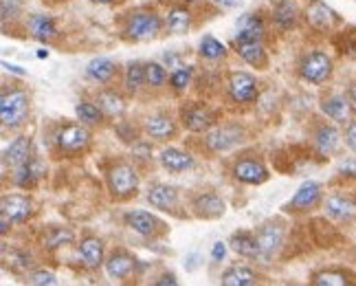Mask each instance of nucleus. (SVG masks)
<instances>
[{
	"label": "nucleus",
	"instance_id": "obj_1",
	"mask_svg": "<svg viewBox=\"0 0 356 286\" xmlns=\"http://www.w3.org/2000/svg\"><path fill=\"white\" fill-rule=\"evenodd\" d=\"M163 31V20L152 9H134L126 16L123 24V35L132 42H143V40H152Z\"/></svg>",
	"mask_w": 356,
	"mask_h": 286
},
{
	"label": "nucleus",
	"instance_id": "obj_2",
	"mask_svg": "<svg viewBox=\"0 0 356 286\" xmlns=\"http://www.w3.org/2000/svg\"><path fill=\"white\" fill-rule=\"evenodd\" d=\"M106 185L115 200H130L139 192V172L130 163H117L106 172Z\"/></svg>",
	"mask_w": 356,
	"mask_h": 286
},
{
	"label": "nucleus",
	"instance_id": "obj_3",
	"mask_svg": "<svg viewBox=\"0 0 356 286\" xmlns=\"http://www.w3.org/2000/svg\"><path fill=\"white\" fill-rule=\"evenodd\" d=\"M92 143V134L86 124H64L56 132V145L62 154L66 157H79L88 152V148Z\"/></svg>",
	"mask_w": 356,
	"mask_h": 286
},
{
	"label": "nucleus",
	"instance_id": "obj_4",
	"mask_svg": "<svg viewBox=\"0 0 356 286\" xmlns=\"http://www.w3.org/2000/svg\"><path fill=\"white\" fill-rule=\"evenodd\" d=\"M29 95L24 90H5L0 97V119L5 128H20L29 119Z\"/></svg>",
	"mask_w": 356,
	"mask_h": 286
},
{
	"label": "nucleus",
	"instance_id": "obj_5",
	"mask_svg": "<svg viewBox=\"0 0 356 286\" xmlns=\"http://www.w3.org/2000/svg\"><path fill=\"white\" fill-rule=\"evenodd\" d=\"M123 223L130 227L134 234H139L141 238L156 240L161 236L168 234V223H163L159 216L149 214L145 209H130L123 214Z\"/></svg>",
	"mask_w": 356,
	"mask_h": 286
},
{
	"label": "nucleus",
	"instance_id": "obj_6",
	"mask_svg": "<svg viewBox=\"0 0 356 286\" xmlns=\"http://www.w3.org/2000/svg\"><path fill=\"white\" fill-rule=\"evenodd\" d=\"M299 75L308 84H323L332 75V60L323 51H308L299 62Z\"/></svg>",
	"mask_w": 356,
	"mask_h": 286
},
{
	"label": "nucleus",
	"instance_id": "obj_7",
	"mask_svg": "<svg viewBox=\"0 0 356 286\" xmlns=\"http://www.w3.org/2000/svg\"><path fill=\"white\" fill-rule=\"evenodd\" d=\"M321 198H323L321 183L306 181V183H301V187L295 192V196L284 205V212H289V214H308V212L319 207Z\"/></svg>",
	"mask_w": 356,
	"mask_h": 286
},
{
	"label": "nucleus",
	"instance_id": "obj_8",
	"mask_svg": "<svg viewBox=\"0 0 356 286\" xmlns=\"http://www.w3.org/2000/svg\"><path fill=\"white\" fill-rule=\"evenodd\" d=\"M227 90L229 97L236 104H253L259 97V84L255 75L246 73V71H234L229 75L227 81Z\"/></svg>",
	"mask_w": 356,
	"mask_h": 286
},
{
	"label": "nucleus",
	"instance_id": "obj_9",
	"mask_svg": "<svg viewBox=\"0 0 356 286\" xmlns=\"http://www.w3.org/2000/svg\"><path fill=\"white\" fill-rule=\"evenodd\" d=\"M181 121H183V128L189 132H207L213 128L216 117L204 104L191 102V104L181 106Z\"/></svg>",
	"mask_w": 356,
	"mask_h": 286
},
{
	"label": "nucleus",
	"instance_id": "obj_10",
	"mask_svg": "<svg viewBox=\"0 0 356 286\" xmlns=\"http://www.w3.org/2000/svg\"><path fill=\"white\" fill-rule=\"evenodd\" d=\"M242 141H244V130L238 126L213 128V130H207V134H204V145H207L213 154L229 152V150H234Z\"/></svg>",
	"mask_w": 356,
	"mask_h": 286
},
{
	"label": "nucleus",
	"instance_id": "obj_11",
	"mask_svg": "<svg viewBox=\"0 0 356 286\" xmlns=\"http://www.w3.org/2000/svg\"><path fill=\"white\" fill-rule=\"evenodd\" d=\"M234 176L246 185H262L270 179V172L259 159H240L234 166Z\"/></svg>",
	"mask_w": 356,
	"mask_h": 286
},
{
	"label": "nucleus",
	"instance_id": "obj_12",
	"mask_svg": "<svg viewBox=\"0 0 356 286\" xmlns=\"http://www.w3.org/2000/svg\"><path fill=\"white\" fill-rule=\"evenodd\" d=\"M306 20L312 29L327 33L339 24V13L332 7H327L323 0H312L306 9Z\"/></svg>",
	"mask_w": 356,
	"mask_h": 286
},
{
	"label": "nucleus",
	"instance_id": "obj_13",
	"mask_svg": "<svg viewBox=\"0 0 356 286\" xmlns=\"http://www.w3.org/2000/svg\"><path fill=\"white\" fill-rule=\"evenodd\" d=\"M143 132L154 141H172L178 134V126L170 115L156 113V115H149L143 121Z\"/></svg>",
	"mask_w": 356,
	"mask_h": 286
},
{
	"label": "nucleus",
	"instance_id": "obj_14",
	"mask_svg": "<svg viewBox=\"0 0 356 286\" xmlns=\"http://www.w3.org/2000/svg\"><path fill=\"white\" fill-rule=\"evenodd\" d=\"M0 212H5L16 225H24L33 216V202L24 194H5L0 202Z\"/></svg>",
	"mask_w": 356,
	"mask_h": 286
},
{
	"label": "nucleus",
	"instance_id": "obj_15",
	"mask_svg": "<svg viewBox=\"0 0 356 286\" xmlns=\"http://www.w3.org/2000/svg\"><path fill=\"white\" fill-rule=\"evenodd\" d=\"M191 209H194L196 218H202V221H216V218L225 216V200L213 194V192H200L198 196H194L191 200Z\"/></svg>",
	"mask_w": 356,
	"mask_h": 286
},
{
	"label": "nucleus",
	"instance_id": "obj_16",
	"mask_svg": "<svg viewBox=\"0 0 356 286\" xmlns=\"http://www.w3.org/2000/svg\"><path fill=\"white\" fill-rule=\"evenodd\" d=\"M147 202L152 205L154 209L161 212H174L181 202V194L174 185L168 183H154L147 187Z\"/></svg>",
	"mask_w": 356,
	"mask_h": 286
},
{
	"label": "nucleus",
	"instance_id": "obj_17",
	"mask_svg": "<svg viewBox=\"0 0 356 286\" xmlns=\"http://www.w3.org/2000/svg\"><path fill=\"white\" fill-rule=\"evenodd\" d=\"M134 267H136V257L130 251H126V249H115L111 255L106 257V262H104V269H106L108 278H113V280H126V278H130Z\"/></svg>",
	"mask_w": 356,
	"mask_h": 286
},
{
	"label": "nucleus",
	"instance_id": "obj_18",
	"mask_svg": "<svg viewBox=\"0 0 356 286\" xmlns=\"http://www.w3.org/2000/svg\"><path fill=\"white\" fill-rule=\"evenodd\" d=\"M321 113L330 121H334V124L346 126L352 121L354 106H352L350 97H343V95H332V97H325L321 102Z\"/></svg>",
	"mask_w": 356,
	"mask_h": 286
},
{
	"label": "nucleus",
	"instance_id": "obj_19",
	"mask_svg": "<svg viewBox=\"0 0 356 286\" xmlns=\"http://www.w3.org/2000/svg\"><path fill=\"white\" fill-rule=\"evenodd\" d=\"M264 22L257 13H244L236 22V45L238 42H262L264 40Z\"/></svg>",
	"mask_w": 356,
	"mask_h": 286
},
{
	"label": "nucleus",
	"instance_id": "obj_20",
	"mask_svg": "<svg viewBox=\"0 0 356 286\" xmlns=\"http://www.w3.org/2000/svg\"><path fill=\"white\" fill-rule=\"evenodd\" d=\"M257 242H259V251H262V257H273L284 244V229L275 223H266L257 231Z\"/></svg>",
	"mask_w": 356,
	"mask_h": 286
},
{
	"label": "nucleus",
	"instance_id": "obj_21",
	"mask_svg": "<svg viewBox=\"0 0 356 286\" xmlns=\"http://www.w3.org/2000/svg\"><path fill=\"white\" fill-rule=\"evenodd\" d=\"M325 214L339 223H354L356 221V200L334 194L325 200Z\"/></svg>",
	"mask_w": 356,
	"mask_h": 286
},
{
	"label": "nucleus",
	"instance_id": "obj_22",
	"mask_svg": "<svg viewBox=\"0 0 356 286\" xmlns=\"http://www.w3.org/2000/svg\"><path fill=\"white\" fill-rule=\"evenodd\" d=\"M159 163L163 166V170H168L172 174H181L194 168V157L189 152H183L178 148H165L163 152L159 154Z\"/></svg>",
	"mask_w": 356,
	"mask_h": 286
},
{
	"label": "nucleus",
	"instance_id": "obj_23",
	"mask_svg": "<svg viewBox=\"0 0 356 286\" xmlns=\"http://www.w3.org/2000/svg\"><path fill=\"white\" fill-rule=\"evenodd\" d=\"M40 176H44V163L40 159H29L20 168H13V183L20 189H31L35 187Z\"/></svg>",
	"mask_w": 356,
	"mask_h": 286
},
{
	"label": "nucleus",
	"instance_id": "obj_24",
	"mask_svg": "<svg viewBox=\"0 0 356 286\" xmlns=\"http://www.w3.org/2000/svg\"><path fill=\"white\" fill-rule=\"evenodd\" d=\"M77 251H79L81 262H84V267H88V269H99L106 262V257H104V240L102 238H95V236L84 238L77 244Z\"/></svg>",
	"mask_w": 356,
	"mask_h": 286
},
{
	"label": "nucleus",
	"instance_id": "obj_25",
	"mask_svg": "<svg viewBox=\"0 0 356 286\" xmlns=\"http://www.w3.org/2000/svg\"><path fill=\"white\" fill-rule=\"evenodd\" d=\"M26 29H29V33L40 40V42H53L60 33H58V26H56V20H53L51 16H47V13H35V16L29 18V22H26Z\"/></svg>",
	"mask_w": 356,
	"mask_h": 286
},
{
	"label": "nucleus",
	"instance_id": "obj_26",
	"mask_svg": "<svg viewBox=\"0 0 356 286\" xmlns=\"http://www.w3.org/2000/svg\"><path fill=\"white\" fill-rule=\"evenodd\" d=\"M236 51L246 64L253 66V69H257V71H266L268 69V64H270L268 62V53H266L262 42H238Z\"/></svg>",
	"mask_w": 356,
	"mask_h": 286
},
{
	"label": "nucleus",
	"instance_id": "obj_27",
	"mask_svg": "<svg viewBox=\"0 0 356 286\" xmlns=\"http://www.w3.org/2000/svg\"><path fill=\"white\" fill-rule=\"evenodd\" d=\"M229 247L234 249L238 255L249 257V260H255V257H262L257 236L253 234V231H236V234L229 238Z\"/></svg>",
	"mask_w": 356,
	"mask_h": 286
},
{
	"label": "nucleus",
	"instance_id": "obj_28",
	"mask_svg": "<svg viewBox=\"0 0 356 286\" xmlns=\"http://www.w3.org/2000/svg\"><path fill=\"white\" fill-rule=\"evenodd\" d=\"M341 132L330 126V124H321L314 132V148L319 150V154L323 157H330V154H337V150L341 148Z\"/></svg>",
	"mask_w": 356,
	"mask_h": 286
},
{
	"label": "nucleus",
	"instance_id": "obj_29",
	"mask_svg": "<svg viewBox=\"0 0 356 286\" xmlns=\"http://www.w3.org/2000/svg\"><path fill=\"white\" fill-rule=\"evenodd\" d=\"M33 154H31V139L29 137H18L9 143V148L5 150V166H9L11 170L13 168H20L24 166L26 161H29Z\"/></svg>",
	"mask_w": 356,
	"mask_h": 286
},
{
	"label": "nucleus",
	"instance_id": "obj_30",
	"mask_svg": "<svg viewBox=\"0 0 356 286\" xmlns=\"http://www.w3.org/2000/svg\"><path fill=\"white\" fill-rule=\"evenodd\" d=\"M86 75L92 81H97V84L106 86V84H111V81L115 79L117 64L113 60H108V58H95V60H90L86 64Z\"/></svg>",
	"mask_w": 356,
	"mask_h": 286
},
{
	"label": "nucleus",
	"instance_id": "obj_31",
	"mask_svg": "<svg viewBox=\"0 0 356 286\" xmlns=\"http://www.w3.org/2000/svg\"><path fill=\"white\" fill-rule=\"evenodd\" d=\"M220 282L225 286H253L259 282V273L257 271H253L251 267H244V264H236V267H231L227 269Z\"/></svg>",
	"mask_w": 356,
	"mask_h": 286
},
{
	"label": "nucleus",
	"instance_id": "obj_32",
	"mask_svg": "<svg viewBox=\"0 0 356 286\" xmlns=\"http://www.w3.org/2000/svg\"><path fill=\"white\" fill-rule=\"evenodd\" d=\"M273 22H275L280 31H291L293 26H297L299 11H297L295 3H291V0H280L275 9H273Z\"/></svg>",
	"mask_w": 356,
	"mask_h": 286
},
{
	"label": "nucleus",
	"instance_id": "obj_33",
	"mask_svg": "<svg viewBox=\"0 0 356 286\" xmlns=\"http://www.w3.org/2000/svg\"><path fill=\"white\" fill-rule=\"evenodd\" d=\"M165 26L170 33L183 35L194 26V16H191V11L187 7H172L165 16Z\"/></svg>",
	"mask_w": 356,
	"mask_h": 286
},
{
	"label": "nucleus",
	"instance_id": "obj_34",
	"mask_svg": "<svg viewBox=\"0 0 356 286\" xmlns=\"http://www.w3.org/2000/svg\"><path fill=\"white\" fill-rule=\"evenodd\" d=\"M97 104L106 113V117H111V119H117V117H121L123 113H126V102H123V97L117 90H108V88L99 90L97 93Z\"/></svg>",
	"mask_w": 356,
	"mask_h": 286
},
{
	"label": "nucleus",
	"instance_id": "obj_35",
	"mask_svg": "<svg viewBox=\"0 0 356 286\" xmlns=\"http://www.w3.org/2000/svg\"><path fill=\"white\" fill-rule=\"evenodd\" d=\"M75 115H77V121H81V124H86V126H102L106 119V113L102 108L88 100H79L75 104Z\"/></svg>",
	"mask_w": 356,
	"mask_h": 286
},
{
	"label": "nucleus",
	"instance_id": "obj_36",
	"mask_svg": "<svg viewBox=\"0 0 356 286\" xmlns=\"http://www.w3.org/2000/svg\"><path fill=\"white\" fill-rule=\"evenodd\" d=\"M123 86L130 95H136L141 93L143 86H147L145 81V64L143 62H130L128 69H126V75H123Z\"/></svg>",
	"mask_w": 356,
	"mask_h": 286
},
{
	"label": "nucleus",
	"instance_id": "obj_37",
	"mask_svg": "<svg viewBox=\"0 0 356 286\" xmlns=\"http://www.w3.org/2000/svg\"><path fill=\"white\" fill-rule=\"evenodd\" d=\"M75 240V234L68 227H51L47 229V234L42 238V244L47 249H60V247H66V244H71Z\"/></svg>",
	"mask_w": 356,
	"mask_h": 286
},
{
	"label": "nucleus",
	"instance_id": "obj_38",
	"mask_svg": "<svg viewBox=\"0 0 356 286\" xmlns=\"http://www.w3.org/2000/svg\"><path fill=\"white\" fill-rule=\"evenodd\" d=\"M198 53L209 62H218L227 56V47L220 42V40H216L213 35H204L200 40V47H198Z\"/></svg>",
	"mask_w": 356,
	"mask_h": 286
},
{
	"label": "nucleus",
	"instance_id": "obj_39",
	"mask_svg": "<svg viewBox=\"0 0 356 286\" xmlns=\"http://www.w3.org/2000/svg\"><path fill=\"white\" fill-rule=\"evenodd\" d=\"M145 81L149 88H163L170 81V73L161 62H147L145 64Z\"/></svg>",
	"mask_w": 356,
	"mask_h": 286
},
{
	"label": "nucleus",
	"instance_id": "obj_40",
	"mask_svg": "<svg viewBox=\"0 0 356 286\" xmlns=\"http://www.w3.org/2000/svg\"><path fill=\"white\" fill-rule=\"evenodd\" d=\"M310 282L314 286H348V284H352L346 271H321V273H314Z\"/></svg>",
	"mask_w": 356,
	"mask_h": 286
},
{
	"label": "nucleus",
	"instance_id": "obj_41",
	"mask_svg": "<svg viewBox=\"0 0 356 286\" xmlns=\"http://www.w3.org/2000/svg\"><path fill=\"white\" fill-rule=\"evenodd\" d=\"M189 81H191V69H189V66H178V69H174V71L170 73V86H172L176 93L187 90Z\"/></svg>",
	"mask_w": 356,
	"mask_h": 286
},
{
	"label": "nucleus",
	"instance_id": "obj_42",
	"mask_svg": "<svg viewBox=\"0 0 356 286\" xmlns=\"http://www.w3.org/2000/svg\"><path fill=\"white\" fill-rule=\"evenodd\" d=\"M26 282L33 284V286H56L58 278H56V273H51V271H47V269H38V271H31V273L26 276Z\"/></svg>",
	"mask_w": 356,
	"mask_h": 286
},
{
	"label": "nucleus",
	"instance_id": "obj_43",
	"mask_svg": "<svg viewBox=\"0 0 356 286\" xmlns=\"http://www.w3.org/2000/svg\"><path fill=\"white\" fill-rule=\"evenodd\" d=\"M24 0H0V13H3V22L16 20L22 13Z\"/></svg>",
	"mask_w": 356,
	"mask_h": 286
},
{
	"label": "nucleus",
	"instance_id": "obj_44",
	"mask_svg": "<svg viewBox=\"0 0 356 286\" xmlns=\"http://www.w3.org/2000/svg\"><path fill=\"white\" fill-rule=\"evenodd\" d=\"M132 154L136 161H147L152 159V145L145 143V141H136L134 148H132Z\"/></svg>",
	"mask_w": 356,
	"mask_h": 286
},
{
	"label": "nucleus",
	"instance_id": "obj_45",
	"mask_svg": "<svg viewBox=\"0 0 356 286\" xmlns=\"http://www.w3.org/2000/svg\"><path fill=\"white\" fill-rule=\"evenodd\" d=\"M343 139H346V145L356 154V119H352L350 124H346V134H343Z\"/></svg>",
	"mask_w": 356,
	"mask_h": 286
},
{
	"label": "nucleus",
	"instance_id": "obj_46",
	"mask_svg": "<svg viewBox=\"0 0 356 286\" xmlns=\"http://www.w3.org/2000/svg\"><path fill=\"white\" fill-rule=\"evenodd\" d=\"M209 3H213L216 7H220V9H236V7H240L242 0H209Z\"/></svg>",
	"mask_w": 356,
	"mask_h": 286
},
{
	"label": "nucleus",
	"instance_id": "obj_47",
	"mask_svg": "<svg viewBox=\"0 0 356 286\" xmlns=\"http://www.w3.org/2000/svg\"><path fill=\"white\" fill-rule=\"evenodd\" d=\"M211 255H213V260H222V257L227 255V244L225 242H216Z\"/></svg>",
	"mask_w": 356,
	"mask_h": 286
},
{
	"label": "nucleus",
	"instance_id": "obj_48",
	"mask_svg": "<svg viewBox=\"0 0 356 286\" xmlns=\"http://www.w3.org/2000/svg\"><path fill=\"white\" fill-rule=\"evenodd\" d=\"M13 225V221H11V218L5 214V212H0V234H9V227Z\"/></svg>",
	"mask_w": 356,
	"mask_h": 286
},
{
	"label": "nucleus",
	"instance_id": "obj_49",
	"mask_svg": "<svg viewBox=\"0 0 356 286\" xmlns=\"http://www.w3.org/2000/svg\"><path fill=\"white\" fill-rule=\"evenodd\" d=\"M341 174L343 176H356V161H346L341 166Z\"/></svg>",
	"mask_w": 356,
	"mask_h": 286
},
{
	"label": "nucleus",
	"instance_id": "obj_50",
	"mask_svg": "<svg viewBox=\"0 0 356 286\" xmlns=\"http://www.w3.org/2000/svg\"><path fill=\"white\" fill-rule=\"evenodd\" d=\"M154 284H156V286H165V284L176 286V284H178V280H176V276H174V273H165V276H161Z\"/></svg>",
	"mask_w": 356,
	"mask_h": 286
},
{
	"label": "nucleus",
	"instance_id": "obj_51",
	"mask_svg": "<svg viewBox=\"0 0 356 286\" xmlns=\"http://www.w3.org/2000/svg\"><path fill=\"white\" fill-rule=\"evenodd\" d=\"M3 66L7 71H11V73H16V75H24V71L20 69V66H13V64H7V62H3Z\"/></svg>",
	"mask_w": 356,
	"mask_h": 286
},
{
	"label": "nucleus",
	"instance_id": "obj_52",
	"mask_svg": "<svg viewBox=\"0 0 356 286\" xmlns=\"http://www.w3.org/2000/svg\"><path fill=\"white\" fill-rule=\"evenodd\" d=\"M348 97H350V102H352V106H354V111H356V84H352V86H350Z\"/></svg>",
	"mask_w": 356,
	"mask_h": 286
},
{
	"label": "nucleus",
	"instance_id": "obj_53",
	"mask_svg": "<svg viewBox=\"0 0 356 286\" xmlns=\"http://www.w3.org/2000/svg\"><path fill=\"white\" fill-rule=\"evenodd\" d=\"M95 5H117V3H123V0H90Z\"/></svg>",
	"mask_w": 356,
	"mask_h": 286
},
{
	"label": "nucleus",
	"instance_id": "obj_54",
	"mask_svg": "<svg viewBox=\"0 0 356 286\" xmlns=\"http://www.w3.org/2000/svg\"><path fill=\"white\" fill-rule=\"evenodd\" d=\"M42 3H49V5H60V3H68V0H42Z\"/></svg>",
	"mask_w": 356,
	"mask_h": 286
}]
</instances>
